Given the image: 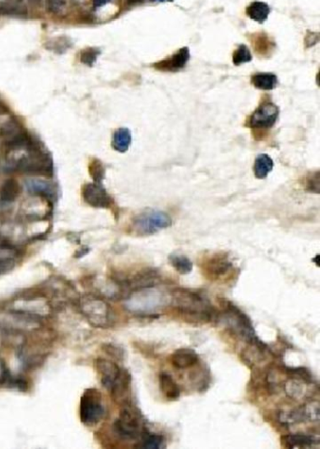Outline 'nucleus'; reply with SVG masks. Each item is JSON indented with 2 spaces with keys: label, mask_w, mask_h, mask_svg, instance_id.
Returning <instances> with one entry per match:
<instances>
[{
  "label": "nucleus",
  "mask_w": 320,
  "mask_h": 449,
  "mask_svg": "<svg viewBox=\"0 0 320 449\" xmlns=\"http://www.w3.org/2000/svg\"><path fill=\"white\" fill-rule=\"evenodd\" d=\"M282 443L288 448H308L313 447L314 444H319V441L312 435L291 434L284 436Z\"/></svg>",
  "instance_id": "obj_16"
},
{
  "label": "nucleus",
  "mask_w": 320,
  "mask_h": 449,
  "mask_svg": "<svg viewBox=\"0 0 320 449\" xmlns=\"http://www.w3.org/2000/svg\"><path fill=\"white\" fill-rule=\"evenodd\" d=\"M143 1H144V0H128V4H130V5H135V4L141 3Z\"/></svg>",
  "instance_id": "obj_35"
},
{
  "label": "nucleus",
  "mask_w": 320,
  "mask_h": 449,
  "mask_svg": "<svg viewBox=\"0 0 320 449\" xmlns=\"http://www.w3.org/2000/svg\"><path fill=\"white\" fill-rule=\"evenodd\" d=\"M131 140L130 130L127 128H120L114 132L112 146L116 151L125 153L129 150Z\"/></svg>",
  "instance_id": "obj_19"
},
{
  "label": "nucleus",
  "mask_w": 320,
  "mask_h": 449,
  "mask_svg": "<svg viewBox=\"0 0 320 449\" xmlns=\"http://www.w3.org/2000/svg\"><path fill=\"white\" fill-rule=\"evenodd\" d=\"M89 169H90L89 172H90V174L92 175L94 182L102 183V181L104 179V175H105V169L103 167V163L98 160H94V162L90 164Z\"/></svg>",
  "instance_id": "obj_30"
},
{
  "label": "nucleus",
  "mask_w": 320,
  "mask_h": 449,
  "mask_svg": "<svg viewBox=\"0 0 320 449\" xmlns=\"http://www.w3.org/2000/svg\"><path fill=\"white\" fill-rule=\"evenodd\" d=\"M161 275L155 268H144L138 271L130 279H126L128 286L130 291H140L145 289H150L160 282Z\"/></svg>",
  "instance_id": "obj_11"
},
{
  "label": "nucleus",
  "mask_w": 320,
  "mask_h": 449,
  "mask_svg": "<svg viewBox=\"0 0 320 449\" xmlns=\"http://www.w3.org/2000/svg\"><path fill=\"white\" fill-rule=\"evenodd\" d=\"M80 307L83 314L95 327L106 328L113 324V314L109 304L94 296L82 298Z\"/></svg>",
  "instance_id": "obj_6"
},
{
  "label": "nucleus",
  "mask_w": 320,
  "mask_h": 449,
  "mask_svg": "<svg viewBox=\"0 0 320 449\" xmlns=\"http://www.w3.org/2000/svg\"><path fill=\"white\" fill-rule=\"evenodd\" d=\"M232 60H233L234 65L236 66L248 63L252 60V54H251L249 49L247 48L243 44L239 45V48L234 52Z\"/></svg>",
  "instance_id": "obj_29"
},
{
  "label": "nucleus",
  "mask_w": 320,
  "mask_h": 449,
  "mask_svg": "<svg viewBox=\"0 0 320 449\" xmlns=\"http://www.w3.org/2000/svg\"><path fill=\"white\" fill-rule=\"evenodd\" d=\"M189 60H190V51L187 47H183L168 60H162L154 64V68L159 71L176 72L183 69L188 63Z\"/></svg>",
  "instance_id": "obj_12"
},
{
  "label": "nucleus",
  "mask_w": 320,
  "mask_h": 449,
  "mask_svg": "<svg viewBox=\"0 0 320 449\" xmlns=\"http://www.w3.org/2000/svg\"><path fill=\"white\" fill-rule=\"evenodd\" d=\"M145 418L140 411L130 403L123 404L120 417L115 422V431L124 439H136L146 431Z\"/></svg>",
  "instance_id": "obj_5"
},
{
  "label": "nucleus",
  "mask_w": 320,
  "mask_h": 449,
  "mask_svg": "<svg viewBox=\"0 0 320 449\" xmlns=\"http://www.w3.org/2000/svg\"><path fill=\"white\" fill-rule=\"evenodd\" d=\"M304 189L311 193H319L320 190V174L319 171L311 172L306 177H304L303 181Z\"/></svg>",
  "instance_id": "obj_26"
},
{
  "label": "nucleus",
  "mask_w": 320,
  "mask_h": 449,
  "mask_svg": "<svg viewBox=\"0 0 320 449\" xmlns=\"http://www.w3.org/2000/svg\"><path fill=\"white\" fill-rule=\"evenodd\" d=\"M169 263L174 269L181 275H187L193 270L192 261L183 255L172 253L169 255Z\"/></svg>",
  "instance_id": "obj_25"
},
{
  "label": "nucleus",
  "mask_w": 320,
  "mask_h": 449,
  "mask_svg": "<svg viewBox=\"0 0 320 449\" xmlns=\"http://www.w3.org/2000/svg\"><path fill=\"white\" fill-rule=\"evenodd\" d=\"M271 12V9L268 4L262 1L252 2L246 10L247 15L255 22H265Z\"/></svg>",
  "instance_id": "obj_21"
},
{
  "label": "nucleus",
  "mask_w": 320,
  "mask_h": 449,
  "mask_svg": "<svg viewBox=\"0 0 320 449\" xmlns=\"http://www.w3.org/2000/svg\"><path fill=\"white\" fill-rule=\"evenodd\" d=\"M26 188L29 193L37 195L47 200L54 201L55 189L52 183L43 179H31L26 181Z\"/></svg>",
  "instance_id": "obj_14"
},
{
  "label": "nucleus",
  "mask_w": 320,
  "mask_h": 449,
  "mask_svg": "<svg viewBox=\"0 0 320 449\" xmlns=\"http://www.w3.org/2000/svg\"><path fill=\"white\" fill-rule=\"evenodd\" d=\"M171 306L179 314L193 322L206 323L212 317V307L209 299L199 292L189 289L177 288L171 292Z\"/></svg>",
  "instance_id": "obj_1"
},
{
  "label": "nucleus",
  "mask_w": 320,
  "mask_h": 449,
  "mask_svg": "<svg viewBox=\"0 0 320 449\" xmlns=\"http://www.w3.org/2000/svg\"><path fill=\"white\" fill-rule=\"evenodd\" d=\"M172 225V219L166 212L147 208L133 218L130 231L137 237H148Z\"/></svg>",
  "instance_id": "obj_4"
},
{
  "label": "nucleus",
  "mask_w": 320,
  "mask_h": 449,
  "mask_svg": "<svg viewBox=\"0 0 320 449\" xmlns=\"http://www.w3.org/2000/svg\"><path fill=\"white\" fill-rule=\"evenodd\" d=\"M20 193V187L15 179H7L0 187V202L10 204L16 200Z\"/></svg>",
  "instance_id": "obj_22"
},
{
  "label": "nucleus",
  "mask_w": 320,
  "mask_h": 449,
  "mask_svg": "<svg viewBox=\"0 0 320 449\" xmlns=\"http://www.w3.org/2000/svg\"><path fill=\"white\" fill-rule=\"evenodd\" d=\"M304 383L299 379H291L285 385V389L288 397L292 399H299L304 395Z\"/></svg>",
  "instance_id": "obj_28"
},
{
  "label": "nucleus",
  "mask_w": 320,
  "mask_h": 449,
  "mask_svg": "<svg viewBox=\"0 0 320 449\" xmlns=\"http://www.w3.org/2000/svg\"><path fill=\"white\" fill-rule=\"evenodd\" d=\"M222 322L228 330L234 335L238 336L253 346L257 347L262 351L267 349V345L255 334L252 321L246 314L231 302H227L222 314Z\"/></svg>",
  "instance_id": "obj_3"
},
{
  "label": "nucleus",
  "mask_w": 320,
  "mask_h": 449,
  "mask_svg": "<svg viewBox=\"0 0 320 449\" xmlns=\"http://www.w3.org/2000/svg\"><path fill=\"white\" fill-rule=\"evenodd\" d=\"M279 114L280 110L275 103L271 102L262 103L251 114L247 121V126L255 132L266 131L275 125Z\"/></svg>",
  "instance_id": "obj_8"
},
{
  "label": "nucleus",
  "mask_w": 320,
  "mask_h": 449,
  "mask_svg": "<svg viewBox=\"0 0 320 449\" xmlns=\"http://www.w3.org/2000/svg\"><path fill=\"white\" fill-rule=\"evenodd\" d=\"M152 2H171L172 0H150Z\"/></svg>",
  "instance_id": "obj_36"
},
{
  "label": "nucleus",
  "mask_w": 320,
  "mask_h": 449,
  "mask_svg": "<svg viewBox=\"0 0 320 449\" xmlns=\"http://www.w3.org/2000/svg\"><path fill=\"white\" fill-rule=\"evenodd\" d=\"M71 41L66 37L53 38L45 44V48L58 54H63L68 49L71 48Z\"/></svg>",
  "instance_id": "obj_27"
},
{
  "label": "nucleus",
  "mask_w": 320,
  "mask_h": 449,
  "mask_svg": "<svg viewBox=\"0 0 320 449\" xmlns=\"http://www.w3.org/2000/svg\"><path fill=\"white\" fill-rule=\"evenodd\" d=\"M111 0H92L93 6H94V8H100V7H103L105 4H107Z\"/></svg>",
  "instance_id": "obj_34"
},
{
  "label": "nucleus",
  "mask_w": 320,
  "mask_h": 449,
  "mask_svg": "<svg viewBox=\"0 0 320 449\" xmlns=\"http://www.w3.org/2000/svg\"><path fill=\"white\" fill-rule=\"evenodd\" d=\"M83 198L89 206L96 208H111L114 206V199L108 194L102 183H87L83 187Z\"/></svg>",
  "instance_id": "obj_10"
},
{
  "label": "nucleus",
  "mask_w": 320,
  "mask_h": 449,
  "mask_svg": "<svg viewBox=\"0 0 320 449\" xmlns=\"http://www.w3.org/2000/svg\"><path fill=\"white\" fill-rule=\"evenodd\" d=\"M76 0H48L47 7L52 14L55 16L65 17L71 12Z\"/></svg>",
  "instance_id": "obj_23"
},
{
  "label": "nucleus",
  "mask_w": 320,
  "mask_h": 449,
  "mask_svg": "<svg viewBox=\"0 0 320 449\" xmlns=\"http://www.w3.org/2000/svg\"><path fill=\"white\" fill-rule=\"evenodd\" d=\"M160 390L168 401H177L180 396V390L172 376L167 373L162 372L159 374Z\"/></svg>",
  "instance_id": "obj_17"
},
{
  "label": "nucleus",
  "mask_w": 320,
  "mask_h": 449,
  "mask_svg": "<svg viewBox=\"0 0 320 449\" xmlns=\"http://www.w3.org/2000/svg\"><path fill=\"white\" fill-rule=\"evenodd\" d=\"M198 360L199 357L197 353L189 348L178 349L170 357V362L177 369H186L194 367Z\"/></svg>",
  "instance_id": "obj_13"
},
{
  "label": "nucleus",
  "mask_w": 320,
  "mask_h": 449,
  "mask_svg": "<svg viewBox=\"0 0 320 449\" xmlns=\"http://www.w3.org/2000/svg\"><path fill=\"white\" fill-rule=\"evenodd\" d=\"M273 166H274L273 160L268 154H259L255 158V163H254V173L255 178L258 179H266L269 173L273 170Z\"/></svg>",
  "instance_id": "obj_20"
},
{
  "label": "nucleus",
  "mask_w": 320,
  "mask_h": 449,
  "mask_svg": "<svg viewBox=\"0 0 320 449\" xmlns=\"http://www.w3.org/2000/svg\"><path fill=\"white\" fill-rule=\"evenodd\" d=\"M17 251L9 241L0 239V274L11 270L15 265Z\"/></svg>",
  "instance_id": "obj_15"
},
{
  "label": "nucleus",
  "mask_w": 320,
  "mask_h": 449,
  "mask_svg": "<svg viewBox=\"0 0 320 449\" xmlns=\"http://www.w3.org/2000/svg\"><path fill=\"white\" fill-rule=\"evenodd\" d=\"M199 266L202 272L209 280L217 281L228 275L233 269V264L229 260L227 253L216 252L213 255L204 256L200 261Z\"/></svg>",
  "instance_id": "obj_9"
},
{
  "label": "nucleus",
  "mask_w": 320,
  "mask_h": 449,
  "mask_svg": "<svg viewBox=\"0 0 320 449\" xmlns=\"http://www.w3.org/2000/svg\"><path fill=\"white\" fill-rule=\"evenodd\" d=\"M33 1H40V0H33Z\"/></svg>",
  "instance_id": "obj_37"
},
{
  "label": "nucleus",
  "mask_w": 320,
  "mask_h": 449,
  "mask_svg": "<svg viewBox=\"0 0 320 449\" xmlns=\"http://www.w3.org/2000/svg\"><path fill=\"white\" fill-rule=\"evenodd\" d=\"M99 54H100V51L98 49L87 48L82 52L80 60L82 63L87 66H92L97 60Z\"/></svg>",
  "instance_id": "obj_31"
},
{
  "label": "nucleus",
  "mask_w": 320,
  "mask_h": 449,
  "mask_svg": "<svg viewBox=\"0 0 320 449\" xmlns=\"http://www.w3.org/2000/svg\"><path fill=\"white\" fill-rule=\"evenodd\" d=\"M12 378L13 377L10 374L9 368L6 367L5 363L2 359H0V384L10 385Z\"/></svg>",
  "instance_id": "obj_32"
},
{
  "label": "nucleus",
  "mask_w": 320,
  "mask_h": 449,
  "mask_svg": "<svg viewBox=\"0 0 320 449\" xmlns=\"http://www.w3.org/2000/svg\"><path fill=\"white\" fill-rule=\"evenodd\" d=\"M106 349H107L106 351H107L109 355L113 356L116 358H122L123 355H124V352H123L122 349H120L119 347L115 346V345H110L109 344V345L106 346Z\"/></svg>",
  "instance_id": "obj_33"
},
{
  "label": "nucleus",
  "mask_w": 320,
  "mask_h": 449,
  "mask_svg": "<svg viewBox=\"0 0 320 449\" xmlns=\"http://www.w3.org/2000/svg\"><path fill=\"white\" fill-rule=\"evenodd\" d=\"M95 368L101 383L111 392L116 401L121 403L129 401L131 377L126 369H121L116 363L104 358H98L95 361Z\"/></svg>",
  "instance_id": "obj_2"
},
{
  "label": "nucleus",
  "mask_w": 320,
  "mask_h": 449,
  "mask_svg": "<svg viewBox=\"0 0 320 449\" xmlns=\"http://www.w3.org/2000/svg\"><path fill=\"white\" fill-rule=\"evenodd\" d=\"M251 83L257 89L269 91L277 87L278 78L275 74L271 72H259L252 76Z\"/></svg>",
  "instance_id": "obj_18"
},
{
  "label": "nucleus",
  "mask_w": 320,
  "mask_h": 449,
  "mask_svg": "<svg viewBox=\"0 0 320 449\" xmlns=\"http://www.w3.org/2000/svg\"><path fill=\"white\" fill-rule=\"evenodd\" d=\"M105 415L102 395L98 390L89 388L84 392L80 401V419L87 426L98 424Z\"/></svg>",
  "instance_id": "obj_7"
},
{
  "label": "nucleus",
  "mask_w": 320,
  "mask_h": 449,
  "mask_svg": "<svg viewBox=\"0 0 320 449\" xmlns=\"http://www.w3.org/2000/svg\"><path fill=\"white\" fill-rule=\"evenodd\" d=\"M140 437H141V442H140V444L137 446L139 448H163V444H165V439L163 435L157 434V433H149L147 430L142 433Z\"/></svg>",
  "instance_id": "obj_24"
}]
</instances>
